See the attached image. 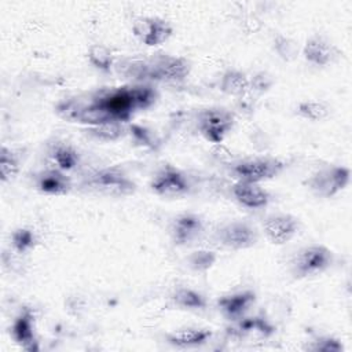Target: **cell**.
Here are the masks:
<instances>
[{"label":"cell","mask_w":352,"mask_h":352,"mask_svg":"<svg viewBox=\"0 0 352 352\" xmlns=\"http://www.w3.org/2000/svg\"><path fill=\"white\" fill-rule=\"evenodd\" d=\"M157 92L148 85L120 87L98 92L84 104L80 122L91 126L109 121H128L135 111L150 107Z\"/></svg>","instance_id":"cell-1"},{"label":"cell","mask_w":352,"mask_h":352,"mask_svg":"<svg viewBox=\"0 0 352 352\" xmlns=\"http://www.w3.org/2000/svg\"><path fill=\"white\" fill-rule=\"evenodd\" d=\"M81 186L89 192L116 198L128 197L136 190V184L117 168L95 170L84 180Z\"/></svg>","instance_id":"cell-2"},{"label":"cell","mask_w":352,"mask_h":352,"mask_svg":"<svg viewBox=\"0 0 352 352\" xmlns=\"http://www.w3.org/2000/svg\"><path fill=\"white\" fill-rule=\"evenodd\" d=\"M334 260L333 252L324 245H309L300 249L292 260V274L297 279L319 275Z\"/></svg>","instance_id":"cell-3"},{"label":"cell","mask_w":352,"mask_h":352,"mask_svg":"<svg viewBox=\"0 0 352 352\" xmlns=\"http://www.w3.org/2000/svg\"><path fill=\"white\" fill-rule=\"evenodd\" d=\"M285 168V162L278 158L258 157L242 160L231 168L232 176L236 182L261 183L276 177Z\"/></svg>","instance_id":"cell-4"},{"label":"cell","mask_w":352,"mask_h":352,"mask_svg":"<svg viewBox=\"0 0 352 352\" xmlns=\"http://www.w3.org/2000/svg\"><path fill=\"white\" fill-rule=\"evenodd\" d=\"M234 126V114L221 107L205 109L198 116V129L210 143L220 144Z\"/></svg>","instance_id":"cell-5"},{"label":"cell","mask_w":352,"mask_h":352,"mask_svg":"<svg viewBox=\"0 0 352 352\" xmlns=\"http://www.w3.org/2000/svg\"><path fill=\"white\" fill-rule=\"evenodd\" d=\"M351 180V169L348 166L334 165L324 168L308 180V186L314 194L322 198H331L342 191Z\"/></svg>","instance_id":"cell-6"},{"label":"cell","mask_w":352,"mask_h":352,"mask_svg":"<svg viewBox=\"0 0 352 352\" xmlns=\"http://www.w3.org/2000/svg\"><path fill=\"white\" fill-rule=\"evenodd\" d=\"M191 70L190 62L183 56L161 55L151 63H144V77L168 82L183 81Z\"/></svg>","instance_id":"cell-7"},{"label":"cell","mask_w":352,"mask_h":352,"mask_svg":"<svg viewBox=\"0 0 352 352\" xmlns=\"http://www.w3.org/2000/svg\"><path fill=\"white\" fill-rule=\"evenodd\" d=\"M133 34L146 45L155 47L165 43L172 36V26L158 16H138L132 22Z\"/></svg>","instance_id":"cell-8"},{"label":"cell","mask_w":352,"mask_h":352,"mask_svg":"<svg viewBox=\"0 0 352 352\" xmlns=\"http://www.w3.org/2000/svg\"><path fill=\"white\" fill-rule=\"evenodd\" d=\"M150 188L160 197L176 198L184 195L190 190V184L183 172L168 165L157 172L150 183Z\"/></svg>","instance_id":"cell-9"},{"label":"cell","mask_w":352,"mask_h":352,"mask_svg":"<svg viewBox=\"0 0 352 352\" xmlns=\"http://www.w3.org/2000/svg\"><path fill=\"white\" fill-rule=\"evenodd\" d=\"M300 227V221L297 217L286 213L274 214L264 220L263 231L265 238L272 245H285L290 239L294 238Z\"/></svg>","instance_id":"cell-10"},{"label":"cell","mask_w":352,"mask_h":352,"mask_svg":"<svg viewBox=\"0 0 352 352\" xmlns=\"http://www.w3.org/2000/svg\"><path fill=\"white\" fill-rule=\"evenodd\" d=\"M220 242L234 250L249 249L256 245L258 235L253 226L245 221H231L219 231Z\"/></svg>","instance_id":"cell-11"},{"label":"cell","mask_w":352,"mask_h":352,"mask_svg":"<svg viewBox=\"0 0 352 352\" xmlns=\"http://www.w3.org/2000/svg\"><path fill=\"white\" fill-rule=\"evenodd\" d=\"M231 192L235 201L248 209H261L270 202L268 191L258 183L236 182L232 186Z\"/></svg>","instance_id":"cell-12"},{"label":"cell","mask_w":352,"mask_h":352,"mask_svg":"<svg viewBox=\"0 0 352 352\" xmlns=\"http://www.w3.org/2000/svg\"><path fill=\"white\" fill-rule=\"evenodd\" d=\"M254 301L256 294L252 290H243L220 297L217 301V307L227 319L238 320L243 318V315L249 311Z\"/></svg>","instance_id":"cell-13"},{"label":"cell","mask_w":352,"mask_h":352,"mask_svg":"<svg viewBox=\"0 0 352 352\" xmlns=\"http://www.w3.org/2000/svg\"><path fill=\"white\" fill-rule=\"evenodd\" d=\"M14 340L26 351H38L34 334V314L30 308L25 307L12 323Z\"/></svg>","instance_id":"cell-14"},{"label":"cell","mask_w":352,"mask_h":352,"mask_svg":"<svg viewBox=\"0 0 352 352\" xmlns=\"http://www.w3.org/2000/svg\"><path fill=\"white\" fill-rule=\"evenodd\" d=\"M302 55L307 62L315 66H326L337 58L338 51L336 45L331 44L324 37L312 36L307 40L302 48Z\"/></svg>","instance_id":"cell-15"},{"label":"cell","mask_w":352,"mask_h":352,"mask_svg":"<svg viewBox=\"0 0 352 352\" xmlns=\"http://www.w3.org/2000/svg\"><path fill=\"white\" fill-rule=\"evenodd\" d=\"M202 231V219L194 213H183L177 216L172 224V238L177 245H188L194 242Z\"/></svg>","instance_id":"cell-16"},{"label":"cell","mask_w":352,"mask_h":352,"mask_svg":"<svg viewBox=\"0 0 352 352\" xmlns=\"http://www.w3.org/2000/svg\"><path fill=\"white\" fill-rule=\"evenodd\" d=\"M37 188L48 195H65L70 191V179L59 169H47L37 177Z\"/></svg>","instance_id":"cell-17"},{"label":"cell","mask_w":352,"mask_h":352,"mask_svg":"<svg viewBox=\"0 0 352 352\" xmlns=\"http://www.w3.org/2000/svg\"><path fill=\"white\" fill-rule=\"evenodd\" d=\"M212 336V331L208 329H198V327H186L170 333L166 340L170 345L179 348H191L199 346L205 344Z\"/></svg>","instance_id":"cell-18"},{"label":"cell","mask_w":352,"mask_h":352,"mask_svg":"<svg viewBox=\"0 0 352 352\" xmlns=\"http://www.w3.org/2000/svg\"><path fill=\"white\" fill-rule=\"evenodd\" d=\"M220 89L226 95L242 98L250 91V80L243 72L230 69L220 78Z\"/></svg>","instance_id":"cell-19"},{"label":"cell","mask_w":352,"mask_h":352,"mask_svg":"<svg viewBox=\"0 0 352 352\" xmlns=\"http://www.w3.org/2000/svg\"><path fill=\"white\" fill-rule=\"evenodd\" d=\"M50 158L51 162L55 165V169H59L62 172L74 169L80 162V155L76 151V148L65 143L54 146L50 151Z\"/></svg>","instance_id":"cell-20"},{"label":"cell","mask_w":352,"mask_h":352,"mask_svg":"<svg viewBox=\"0 0 352 352\" xmlns=\"http://www.w3.org/2000/svg\"><path fill=\"white\" fill-rule=\"evenodd\" d=\"M172 301L176 307L182 309H190V311H197V309H204L206 307V300L205 297L198 293L194 289L190 287H180L172 294Z\"/></svg>","instance_id":"cell-21"},{"label":"cell","mask_w":352,"mask_h":352,"mask_svg":"<svg viewBox=\"0 0 352 352\" xmlns=\"http://www.w3.org/2000/svg\"><path fill=\"white\" fill-rule=\"evenodd\" d=\"M88 60L89 63L102 72H110L114 63V55L111 50L103 44H92L88 48Z\"/></svg>","instance_id":"cell-22"},{"label":"cell","mask_w":352,"mask_h":352,"mask_svg":"<svg viewBox=\"0 0 352 352\" xmlns=\"http://www.w3.org/2000/svg\"><path fill=\"white\" fill-rule=\"evenodd\" d=\"M19 158L18 155L7 148L6 146L1 147V153H0V177L3 183H11L19 173Z\"/></svg>","instance_id":"cell-23"},{"label":"cell","mask_w":352,"mask_h":352,"mask_svg":"<svg viewBox=\"0 0 352 352\" xmlns=\"http://www.w3.org/2000/svg\"><path fill=\"white\" fill-rule=\"evenodd\" d=\"M296 113L309 121H322L329 117L330 109L320 100H301L296 107Z\"/></svg>","instance_id":"cell-24"},{"label":"cell","mask_w":352,"mask_h":352,"mask_svg":"<svg viewBox=\"0 0 352 352\" xmlns=\"http://www.w3.org/2000/svg\"><path fill=\"white\" fill-rule=\"evenodd\" d=\"M92 138L102 140V142H114L124 135V126L121 122L109 121L99 125L89 126L87 131Z\"/></svg>","instance_id":"cell-25"},{"label":"cell","mask_w":352,"mask_h":352,"mask_svg":"<svg viewBox=\"0 0 352 352\" xmlns=\"http://www.w3.org/2000/svg\"><path fill=\"white\" fill-rule=\"evenodd\" d=\"M11 242H12V246L14 249L23 254V253H28L29 250H32L36 245V235L34 232L30 230V228H18L12 232L11 235Z\"/></svg>","instance_id":"cell-26"},{"label":"cell","mask_w":352,"mask_h":352,"mask_svg":"<svg viewBox=\"0 0 352 352\" xmlns=\"http://www.w3.org/2000/svg\"><path fill=\"white\" fill-rule=\"evenodd\" d=\"M274 47H275V51L278 52V55L285 60L294 59L297 55V51H298L297 44L293 40H290L282 34H278L275 37Z\"/></svg>","instance_id":"cell-27"},{"label":"cell","mask_w":352,"mask_h":352,"mask_svg":"<svg viewBox=\"0 0 352 352\" xmlns=\"http://www.w3.org/2000/svg\"><path fill=\"white\" fill-rule=\"evenodd\" d=\"M309 351L315 352H341L344 351V345L340 340L334 337H320L316 341H314L312 345L308 346Z\"/></svg>","instance_id":"cell-28"},{"label":"cell","mask_w":352,"mask_h":352,"mask_svg":"<svg viewBox=\"0 0 352 352\" xmlns=\"http://www.w3.org/2000/svg\"><path fill=\"white\" fill-rule=\"evenodd\" d=\"M214 261H216V256L212 252H206V250L195 252L190 257V264L197 271H206V270H209L213 265Z\"/></svg>","instance_id":"cell-29"},{"label":"cell","mask_w":352,"mask_h":352,"mask_svg":"<svg viewBox=\"0 0 352 352\" xmlns=\"http://www.w3.org/2000/svg\"><path fill=\"white\" fill-rule=\"evenodd\" d=\"M270 85H271V81L268 80V77H265L264 73L257 74V76L253 77V80L250 81V89L254 88V89H257V91H260V92H263L264 89H267Z\"/></svg>","instance_id":"cell-30"},{"label":"cell","mask_w":352,"mask_h":352,"mask_svg":"<svg viewBox=\"0 0 352 352\" xmlns=\"http://www.w3.org/2000/svg\"><path fill=\"white\" fill-rule=\"evenodd\" d=\"M131 131L133 132L135 138L143 143V144H150V135L148 132H146V129H143L142 126H138V125H132L131 126Z\"/></svg>","instance_id":"cell-31"}]
</instances>
